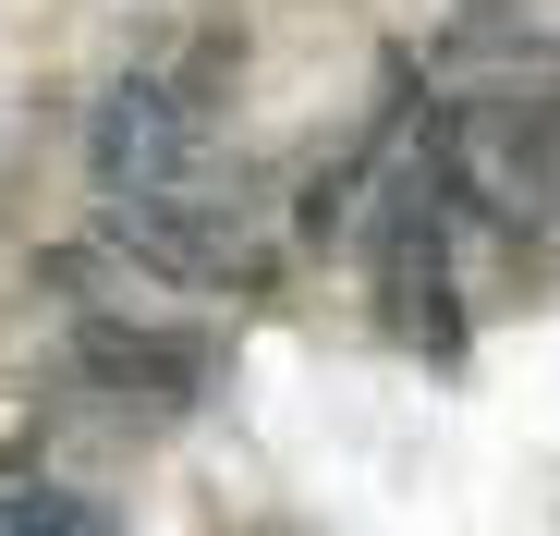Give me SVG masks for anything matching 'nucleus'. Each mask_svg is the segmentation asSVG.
Listing matches in <instances>:
<instances>
[{
	"label": "nucleus",
	"instance_id": "nucleus-1",
	"mask_svg": "<svg viewBox=\"0 0 560 536\" xmlns=\"http://www.w3.org/2000/svg\"><path fill=\"white\" fill-rule=\"evenodd\" d=\"M244 85V25H183L171 49H147L98 123H85V171H98L110 208H147V196H196V159H208V123Z\"/></svg>",
	"mask_w": 560,
	"mask_h": 536
},
{
	"label": "nucleus",
	"instance_id": "nucleus-2",
	"mask_svg": "<svg viewBox=\"0 0 560 536\" xmlns=\"http://www.w3.org/2000/svg\"><path fill=\"white\" fill-rule=\"evenodd\" d=\"M365 293H378V329L402 353H463V281H451V196L427 184V171H402V184L365 208Z\"/></svg>",
	"mask_w": 560,
	"mask_h": 536
},
{
	"label": "nucleus",
	"instance_id": "nucleus-3",
	"mask_svg": "<svg viewBox=\"0 0 560 536\" xmlns=\"http://www.w3.org/2000/svg\"><path fill=\"white\" fill-rule=\"evenodd\" d=\"M110 256H135L147 281H171V293H256V281H268L256 220L220 208V196H147V208H110Z\"/></svg>",
	"mask_w": 560,
	"mask_h": 536
},
{
	"label": "nucleus",
	"instance_id": "nucleus-4",
	"mask_svg": "<svg viewBox=\"0 0 560 536\" xmlns=\"http://www.w3.org/2000/svg\"><path fill=\"white\" fill-rule=\"evenodd\" d=\"M73 378L122 403V415H196L220 391V353L208 329H135V317H85L73 329Z\"/></svg>",
	"mask_w": 560,
	"mask_h": 536
},
{
	"label": "nucleus",
	"instance_id": "nucleus-5",
	"mask_svg": "<svg viewBox=\"0 0 560 536\" xmlns=\"http://www.w3.org/2000/svg\"><path fill=\"white\" fill-rule=\"evenodd\" d=\"M0 536H122V524H110V500L37 488V500H0Z\"/></svg>",
	"mask_w": 560,
	"mask_h": 536
}]
</instances>
